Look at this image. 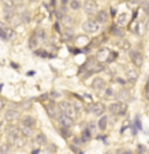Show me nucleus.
<instances>
[{
  "mask_svg": "<svg viewBox=\"0 0 149 154\" xmlns=\"http://www.w3.org/2000/svg\"><path fill=\"white\" fill-rule=\"evenodd\" d=\"M109 113L112 115H118V116H125L127 112V104L126 102H120V101H115L112 104H109L108 106Z\"/></svg>",
  "mask_w": 149,
  "mask_h": 154,
  "instance_id": "f257e3e1",
  "label": "nucleus"
},
{
  "mask_svg": "<svg viewBox=\"0 0 149 154\" xmlns=\"http://www.w3.org/2000/svg\"><path fill=\"white\" fill-rule=\"evenodd\" d=\"M58 108H59V111L62 112V113H65V115H67L68 117H75V115H77V112H75V109H74V106H73V102H68V101H60L58 104Z\"/></svg>",
  "mask_w": 149,
  "mask_h": 154,
  "instance_id": "f03ea898",
  "label": "nucleus"
},
{
  "mask_svg": "<svg viewBox=\"0 0 149 154\" xmlns=\"http://www.w3.org/2000/svg\"><path fill=\"white\" fill-rule=\"evenodd\" d=\"M82 30L85 33H96L99 32V23L96 22V19H88L82 23Z\"/></svg>",
  "mask_w": 149,
  "mask_h": 154,
  "instance_id": "7ed1b4c3",
  "label": "nucleus"
},
{
  "mask_svg": "<svg viewBox=\"0 0 149 154\" xmlns=\"http://www.w3.org/2000/svg\"><path fill=\"white\" fill-rule=\"evenodd\" d=\"M130 59L135 67H141L144 64V55L137 49H130Z\"/></svg>",
  "mask_w": 149,
  "mask_h": 154,
  "instance_id": "20e7f679",
  "label": "nucleus"
},
{
  "mask_svg": "<svg viewBox=\"0 0 149 154\" xmlns=\"http://www.w3.org/2000/svg\"><path fill=\"white\" fill-rule=\"evenodd\" d=\"M56 120H58V123L60 124V127H65V128L74 127V119L73 117H68L67 115H65V113H60Z\"/></svg>",
  "mask_w": 149,
  "mask_h": 154,
  "instance_id": "39448f33",
  "label": "nucleus"
},
{
  "mask_svg": "<svg viewBox=\"0 0 149 154\" xmlns=\"http://www.w3.org/2000/svg\"><path fill=\"white\" fill-rule=\"evenodd\" d=\"M18 137H19V128L14 124H10L8 127H7V138H8V142L12 145Z\"/></svg>",
  "mask_w": 149,
  "mask_h": 154,
  "instance_id": "423d86ee",
  "label": "nucleus"
},
{
  "mask_svg": "<svg viewBox=\"0 0 149 154\" xmlns=\"http://www.w3.org/2000/svg\"><path fill=\"white\" fill-rule=\"evenodd\" d=\"M84 10L89 17H93V15L97 12V3L94 2V0H85Z\"/></svg>",
  "mask_w": 149,
  "mask_h": 154,
  "instance_id": "0eeeda50",
  "label": "nucleus"
},
{
  "mask_svg": "<svg viewBox=\"0 0 149 154\" xmlns=\"http://www.w3.org/2000/svg\"><path fill=\"white\" fill-rule=\"evenodd\" d=\"M89 112H92L94 116H103L105 112V105L103 102H94L89 106Z\"/></svg>",
  "mask_w": 149,
  "mask_h": 154,
  "instance_id": "6e6552de",
  "label": "nucleus"
},
{
  "mask_svg": "<svg viewBox=\"0 0 149 154\" xmlns=\"http://www.w3.org/2000/svg\"><path fill=\"white\" fill-rule=\"evenodd\" d=\"M19 117H21V113H19V111H17V109H8V111L4 112V119L10 123L17 122Z\"/></svg>",
  "mask_w": 149,
  "mask_h": 154,
  "instance_id": "1a4fd4ad",
  "label": "nucleus"
},
{
  "mask_svg": "<svg viewBox=\"0 0 149 154\" xmlns=\"http://www.w3.org/2000/svg\"><path fill=\"white\" fill-rule=\"evenodd\" d=\"M94 19H96V22L99 25H104L108 22L109 19V14L108 11H105V10H101V11H97L96 12V17H94Z\"/></svg>",
  "mask_w": 149,
  "mask_h": 154,
  "instance_id": "9d476101",
  "label": "nucleus"
},
{
  "mask_svg": "<svg viewBox=\"0 0 149 154\" xmlns=\"http://www.w3.org/2000/svg\"><path fill=\"white\" fill-rule=\"evenodd\" d=\"M109 53H111V51H109V49H107V48H100L99 52H97V57H96V60H97V61H100V63H104V61L108 60Z\"/></svg>",
  "mask_w": 149,
  "mask_h": 154,
  "instance_id": "9b49d317",
  "label": "nucleus"
},
{
  "mask_svg": "<svg viewBox=\"0 0 149 154\" xmlns=\"http://www.w3.org/2000/svg\"><path fill=\"white\" fill-rule=\"evenodd\" d=\"M138 79V71L135 68H129L126 71V81L130 83H135Z\"/></svg>",
  "mask_w": 149,
  "mask_h": 154,
  "instance_id": "f8f14e48",
  "label": "nucleus"
},
{
  "mask_svg": "<svg viewBox=\"0 0 149 154\" xmlns=\"http://www.w3.org/2000/svg\"><path fill=\"white\" fill-rule=\"evenodd\" d=\"M105 87V81L103 78H100V76H96V78H93V82H92V89H94V90H103Z\"/></svg>",
  "mask_w": 149,
  "mask_h": 154,
  "instance_id": "ddd939ff",
  "label": "nucleus"
},
{
  "mask_svg": "<svg viewBox=\"0 0 149 154\" xmlns=\"http://www.w3.org/2000/svg\"><path fill=\"white\" fill-rule=\"evenodd\" d=\"M129 97H130V93H129L127 89H120V90L115 94V98L120 102H126L127 100H129Z\"/></svg>",
  "mask_w": 149,
  "mask_h": 154,
  "instance_id": "4468645a",
  "label": "nucleus"
},
{
  "mask_svg": "<svg viewBox=\"0 0 149 154\" xmlns=\"http://www.w3.org/2000/svg\"><path fill=\"white\" fill-rule=\"evenodd\" d=\"M62 23H63V26H65L66 29H71V27L74 26V23H75V19H74L73 17L66 14L65 17L62 18Z\"/></svg>",
  "mask_w": 149,
  "mask_h": 154,
  "instance_id": "2eb2a0df",
  "label": "nucleus"
},
{
  "mask_svg": "<svg viewBox=\"0 0 149 154\" xmlns=\"http://www.w3.org/2000/svg\"><path fill=\"white\" fill-rule=\"evenodd\" d=\"M111 34L118 38H125V32H123L122 27H119L116 23L111 26Z\"/></svg>",
  "mask_w": 149,
  "mask_h": 154,
  "instance_id": "dca6fc26",
  "label": "nucleus"
},
{
  "mask_svg": "<svg viewBox=\"0 0 149 154\" xmlns=\"http://www.w3.org/2000/svg\"><path fill=\"white\" fill-rule=\"evenodd\" d=\"M19 134L22 135L24 138H30V137H33V128L21 124L19 125Z\"/></svg>",
  "mask_w": 149,
  "mask_h": 154,
  "instance_id": "f3484780",
  "label": "nucleus"
},
{
  "mask_svg": "<svg viewBox=\"0 0 149 154\" xmlns=\"http://www.w3.org/2000/svg\"><path fill=\"white\" fill-rule=\"evenodd\" d=\"M34 140H36V143H37V145H40V146L48 145V138H47V135L43 134V132H38V134L36 135Z\"/></svg>",
  "mask_w": 149,
  "mask_h": 154,
  "instance_id": "a211bd4d",
  "label": "nucleus"
},
{
  "mask_svg": "<svg viewBox=\"0 0 149 154\" xmlns=\"http://www.w3.org/2000/svg\"><path fill=\"white\" fill-rule=\"evenodd\" d=\"M22 124L26 125V127L34 128V125H36V119H34L33 116H29V115H26V116L22 117Z\"/></svg>",
  "mask_w": 149,
  "mask_h": 154,
  "instance_id": "6ab92c4d",
  "label": "nucleus"
},
{
  "mask_svg": "<svg viewBox=\"0 0 149 154\" xmlns=\"http://www.w3.org/2000/svg\"><path fill=\"white\" fill-rule=\"evenodd\" d=\"M21 20H22L24 25H29L30 20H32V14H30V11L25 10V11L21 12Z\"/></svg>",
  "mask_w": 149,
  "mask_h": 154,
  "instance_id": "aec40b11",
  "label": "nucleus"
},
{
  "mask_svg": "<svg viewBox=\"0 0 149 154\" xmlns=\"http://www.w3.org/2000/svg\"><path fill=\"white\" fill-rule=\"evenodd\" d=\"M81 139L84 140V143L89 142V140L92 139V131L89 130L88 127H86V128H84V130H82V132H81Z\"/></svg>",
  "mask_w": 149,
  "mask_h": 154,
  "instance_id": "412c9836",
  "label": "nucleus"
},
{
  "mask_svg": "<svg viewBox=\"0 0 149 154\" xmlns=\"http://www.w3.org/2000/svg\"><path fill=\"white\" fill-rule=\"evenodd\" d=\"M107 125H108V117L103 115V116H100V120L97 122V127L100 128V131H105Z\"/></svg>",
  "mask_w": 149,
  "mask_h": 154,
  "instance_id": "4be33fe9",
  "label": "nucleus"
},
{
  "mask_svg": "<svg viewBox=\"0 0 149 154\" xmlns=\"http://www.w3.org/2000/svg\"><path fill=\"white\" fill-rule=\"evenodd\" d=\"M3 15L6 20H11L12 15H14V7H6L3 6Z\"/></svg>",
  "mask_w": 149,
  "mask_h": 154,
  "instance_id": "5701e85b",
  "label": "nucleus"
},
{
  "mask_svg": "<svg viewBox=\"0 0 149 154\" xmlns=\"http://www.w3.org/2000/svg\"><path fill=\"white\" fill-rule=\"evenodd\" d=\"M59 134H60L62 138L65 139H68V138L73 137V132H71V128H65V127H60L59 128Z\"/></svg>",
  "mask_w": 149,
  "mask_h": 154,
  "instance_id": "b1692460",
  "label": "nucleus"
},
{
  "mask_svg": "<svg viewBox=\"0 0 149 154\" xmlns=\"http://www.w3.org/2000/svg\"><path fill=\"white\" fill-rule=\"evenodd\" d=\"M126 23H127V14L122 12V14H119L116 17V25L119 27H122V26H125Z\"/></svg>",
  "mask_w": 149,
  "mask_h": 154,
  "instance_id": "393cba45",
  "label": "nucleus"
},
{
  "mask_svg": "<svg viewBox=\"0 0 149 154\" xmlns=\"http://www.w3.org/2000/svg\"><path fill=\"white\" fill-rule=\"evenodd\" d=\"M11 150H12V145L10 142L0 145V154H11Z\"/></svg>",
  "mask_w": 149,
  "mask_h": 154,
  "instance_id": "a878e982",
  "label": "nucleus"
},
{
  "mask_svg": "<svg viewBox=\"0 0 149 154\" xmlns=\"http://www.w3.org/2000/svg\"><path fill=\"white\" fill-rule=\"evenodd\" d=\"M38 42H40V41H38L37 38H36V35L33 34V35H30L29 37V42H27V45H29L30 49H36L37 45H38Z\"/></svg>",
  "mask_w": 149,
  "mask_h": 154,
  "instance_id": "bb28decb",
  "label": "nucleus"
},
{
  "mask_svg": "<svg viewBox=\"0 0 149 154\" xmlns=\"http://www.w3.org/2000/svg\"><path fill=\"white\" fill-rule=\"evenodd\" d=\"M34 35H36V38H37L38 41H44L45 38H47V35H45V32L43 29L34 30Z\"/></svg>",
  "mask_w": 149,
  "mask_h": 154,
  "instance_id": "cd10ccee",
  "label": "nucleus"
},
{
  "mask_svg": "<svg viewBox=\"0 0 149 154\" xmlns=\"http://www.w3.org/2000/svg\"><path fill=\"white\" fill-rule=\"evenodd\" d=\"M119 47H120V49H123V51H130V41H127L126 38H120Z\"/></svg>",
  "mask_w": 149,
  "mask_h": 154,
  "instance_id": "c85d7f7f",
  "label": "nucleus"
},
{
  "mask_svg": "<svg viewBox=\"0 0 149 154\" xmlns=\"http://www.w3.org/2000/svg\"><path fill=\"white\" fill-rule=\"evenodd\" d=\"M70 8L71 10H74V11H77V10H79L82 7V4H81V2L79 0H70Z\"/></svg>",
  "mask_w": 149,
  "mask_h": 154,
  "instance_id": "c756f323",
  "label": "nucleus"
},
{
  "mask_svg": "<svg viewBox=\"0 0 149 154\" xmlns=\"http://www.w3.org/2000/svg\"><path fill=\"white\" fill-rule=\"evenodd\" d=\"M12 23V26H18V25H21L22 23V20H21V15H17V14H14L12 15V18H11V20H10Z\"/></svg>",
  "mask_w": 149,
  "mask_h": 154,
  "instance_id": "7c9ffc66",
  "label": "nucleus"
},
{
  "mask_svg": "<svg viewBox=\"0 0 149 154\" xmlns=\"http://www.w3.org/2000/svg\"><path fill=\"white\" fill-rule=\"evenodd\" d=\"M73 106H74V109H75L77 113H81V112L84 111V106H82V104H81V102H78V101H73Z\"/></svg>",
  "mask_w": 149,
  "mask_h": 154,
  "instance_id": "2f4dec72",
  "label": "nucleus"
},
{
  "mask_svg": "<svg viewBox=\"0 0 149 154\" xmlns=\"http://www.w3.org/2000/svg\"><path fill=\"white\" fill-rule=\"evenodd\" d=\"M34 53L37 56H40V57H53L52 55H49L48 52H45V51H43V49H40V51H34Z\"/></svg>",
  "mask_w": 149,
  "mask_h": 154,
  "instance_id": "473e14b6",
  "label": "nucleus"
},
{
  "mask_svg": "<svg viewBox=\"0 0 149 154\" xmlns=\"http://www.w3.org/2000/svg\"><path fill=\"white\" fill-rule=\"evenodd\" d=\"M12 145H14L15 147H19V149H21V147H24V145H25V143H24V138L18 137L17 139H15V142L12 143Z\"/></svg>",
  "mask_w": 149,
  "mask_h": 154,
  "instance_id": "72a5a7b5",
  "label": "nucleus"
},
{
  "mask_svg": "<svg viewBox=\"0 0 149 154\" xmlns=\"http://www.w3.org/2000/svg\"><path fill=\"white\" fill-rule=\"evenodd\" d=\"M6 35H7V40H11V38H14V35H15L14 29H11V27H6Z\"/></svg>",
  "mask_w": 149,
  "mask_h": 154,
  "instance_id": "f704fd0d",
  "label": "nucleus"
},
{
  "mask_svg": "<svg viewBox=\"0 0 149 154\" xmlns=\"http://www.w3.org/2000/svg\"><path fill=\"white\" fill-rule=\"evenodd\" d=\"M73 145L78 146V147H81L82 145H84V140L81 139V137H73Z\"/></svg>",
  "mask_w": 149,
  "mask_h": 154,
  "instance_id": "c9c22d12",
  "label": "nucleus"
},
{
  "mask_svg": "<svg viewBox=\"0 0 149 154\" xmlns=\"http://www.w3.org/2000/svg\"><path fill=\"white\" fill-rule=\"evenodd\" d=\"M118 59V53L116 52H111L108 56V60H107V63H112L114 60H116Z\"/></svg>",
  "mask_w": 149,
  "mask_h": 154,
  "instance_id": "e433bc0d",
  "label": "nucleus"
},
{
  "mask_svg": "<svg viewBox=\"0 0 149 154\" xmlns=\"http://www.w3.org/2000/svg\"><path fill=\"white\" fill-rule=\"evenodd\" d=\"M70 149H71V150H73L75 154H84V153H82V150H81V149H79L78 146L73 145V143H71V145H70Z\"/></svg>",
  "mask_w": 149,
  "mask_h": 154,
  "instance_id": "4c0bfd02",
  "label": "nucleus"
},
{
  "mask_svg": "<svg viewBox=\"0 0 149 154\" xmlns=\"http://www.w3.org/2000/svg\"><path fill=\"white\" fill-rule=\"evenodd\" d=\"M104 90H105V97H112V96H115L114 90H112V87H105Z\"/></svg>",
  "mask_w": 149,
  "mask_h": 154,
  "instance_id": "58836bf2",
  "label": "nucleus"
},
{
  "mask_svg": "<svg viewBox=\"0 0 149 154\" xmlns=\"http://www.w3.org/2000/svg\"><path fill=\"white\" fill-rule=\"evenodd\" d=\"M63 38H65V40H73L74 38V32L71 33L70 30H67V32L65 33V35H63Z\"/></svg>",
  "mask_w": 149,
  "mask_h": 154,
  "instance_id": "ea45409f",
  "label": "nucleus"
},
{
  "mask_svg": "<svg viewBox=\"0 0 149 154\" xmlns=\"http://www.w3.org/2000/svg\"><path fill=\"white\" fill-rule=\"evenodd\" d=\"M144 97L146 101H149V86H145V89H144Z\"/></svg>",
  "mask_w": 149,
  "mask_h": 154,
  "instance_id": "a19ab883",
  "label": "nucleus"
},
{
  "mask_svg": "<svg viewBox=\"0 0 149 154\" xmlns=\"http://www.w3.org/2000/svg\"><path fill=\"white\" fill-rule=\"evenodd\" d=\"M30 105H32V101H25V102H22V108H25V109H27V108H30Z\"/></svg>",
  "mask_w": 149,
  "mask_h": 154,
  "instance_id": "79ce46f5",
  "label": "nucleus"
},
{
  "mask_svg": "<svg viewBox=\"0 0 149 154\" xmlns=\"http://www.w3.org/2000/svg\"><path fill=\"white\" fill-rule=\"evenodd\" d=\"M88 128H89V130L92 131V132H93V131L96 130V124H94L93 122H90V123H89V127H88Z\"/></svg>",
  "mask_w": 149,
  "mask_h": 154,
  "instance_id": "37998d69",
  "label": "nucleus"
},
{
  "mask_svg": "<svg viewBox=\"0 0 149 154\" xmlns=\"http://www.w3.org/2000/svg\"><path fill=\"white\" fill-rule=\"evenodd\" d=\"M116 82L118 83H120V85H125L127 81H126V79H122V78H116Z\"/></svg>",
  "mask_w": 149,
  "mask_h": 154,
  "instance_id": "c03bdc74",
  "label": "nucleus"
},
{
  "mask_svg": "<svg viewBox=\"0 0 149 154\" xmlns=\"http://www.w3.org/2000/svg\"><path fill=\"white\" fill-rule=\"evenodd\" d=\"M144 151H145V147H144V146H138V154H142Z\"/></svg>",
  "mask_w": 149,
  "mask_h": 154,
  "instance_id": "a18cd8bd",
  "label": "nucleus"
},
{
  "mask_svg": "<svg viewBox=\"0 0 149 154\" xmlns=\"http://www.w3.org/2000/svg\"><path fill=\"white\" fill-rule=\"evenodd\" d=\"M70 3V0H60V6H67Z\"/></svg>",
  "mask_w": 149,
  "mask_h": 154,
  "instance_id": "49530a36",
  "label": "nucleus"
},
{
  "mask_svg": "<svg viewBox=\"0 0 149 154\" xmlns=\"http://www.w3.org/2000/svg\"><path fill=\"white\" fill-rule=\"evenodd\" d=\"M51 96H52L53 98H58V97H60V94H59L58 91H52V93H51Z\"/></svg>",
  "mask_w": 149,
  "mask_h": 154,
  "instance_id": "de8ad7c7",
  "label": "nucleus"
},
{
  "mask_svg": "<svg viewBox=\"0 0 149 154\" xmlns=\"http://www.w3.org/2000/svg\"><path fill=\"white\" fill-rule=\"evenodd\" d=\"M4 108V100L3 98H0V111Z\"/></svg>",
  "mask_w": 149,
  "mask_h": 154,
  "instance_id": "09e8293b",
  "label": "nucleus"
},
{
  "mask_svg": "<svg viewBox=\"0 0 149 154\" xmlns=\"http://www.w3.org/2000/svg\"><path fill=\"white\" fill-rule=\"evenodd\" d=\"M55 29L58 30V32H60V23H59V22H56L55 23Z\"/></svg>",
  "mask_w": 149,
  "mask_h": 154,
  "instance_id": "8fccbe9b",
  "label": "nucleus"
},
{
  "mask_svg": "<svg viewBox=\"0 0 149 154\" xmlns=\"http://www.w3.org/2000/svg\"><path fill=\"white\" fill-rule=\"evenodd\" d=\"M122 154H133L132 150H122Z\"/></svg>",
  "mask_w": 149,
  "mask_h": 154,
  "instance_id": "3c124183",
  "label": "nucleus"
},
{
  "mask_svg": "<svg viewBox=\"0 0 149 154\" xmlns=\"http://www.w3.org/2000/svg\"><path fill=\"white\" fill-rule=\"evenodd\" d=\"M11 66H12V68H15V70H18V68H19V66H18V64H15V63H11Z\"/></svg>",
  "mask_w": 149,
  "mask_h": 154,
  "instance_id": "603ef678",
  "label": "nucleus"
},
{
  "mask_svg": "<svg viewBox=\"0 0 149 154\" xmlns=\"http://www.w3.org/2000/svg\"><path fill=\"white\" fill-rule=\"evenodd\" d=\"M111 15H112V17H115V15H116V12H115V8H111Z\"/></svg>",
  "mask_w": 149,
  "mask_h": 154,
  "instance_id": "864d4df0",
  "label": "nucleus"
},
{
  "mask_svg": "<svg viewBox=\"0 0 149 154\" xmlns=\"http://www.w3.org/2000/svg\"><path fill=\"white\" fill-rule=\"evenodd\" d=\"M38 153H40V150H33L32 151V154H38Z\"/></svg>",
  "mask_w": 149,
  "mask_h": 154,
  "instance_id": "5fc2aeb1",
  "label": "nucleus"
},
{
  "mask_svg": "<svg viewBox=\"0 0 149 154\" xmlns=\"http://www.w3.org/2000/svg\"><path fill=\"white\" fill-rule=\"evenodd\" d=\"M146 86H149V78L146 79Z\"/></svg>",
  "mask_w": 149,
  "mask_h": 154,
  "instance_id": "6e6d98bb",
  "label": "nucleus"
},
{
  "mask_svg": "<svg viewBox=\"0 0 149 154\" xmlns=\"http://www.w3.org/2000/svg\"><path fill=\"white\" fill-rule=\"evenodd\" d=\"M30 3H34V2H37V0H29Z\"/></svg>",
  "mask_w": 149,
  "mask_h": 154,
  "instance_id": "4d7b16f0",
  "label": "nucleus"
},
{
  "mask_svg": "<svg viewBox=\"0 0 149 154\" xmlns=\"http://www.w3.org/2000/svg\"><path fill=\"white\" fill-rule=\"evenodd\" d=\"M104 154H112V153H111V151H107V153H104Z\"/></svg>",
  "mask_w": 149,
  "mask_h": 154,
  "instance_id": "13d9d810",
  "label": "nucleus"
}]
</instances>
